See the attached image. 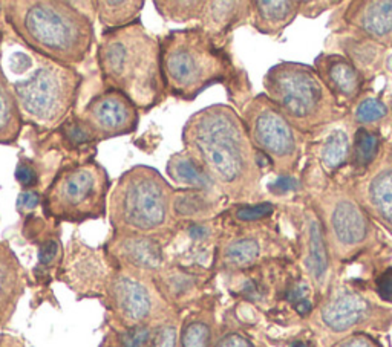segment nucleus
Masks as SVG:
<instances>
[{"label":"nucleus","instance_id":"26","mask_svg":"<svg viewBox=\"0 0 392 347\" xmlns=\"http://www.w3.org/2000/svg\"><path fill=\"white\" fill-rule=\"evenodd\" d=\"M247 3L244 2H205L203 11V29L209 34H218L239 20Z\"/></svg>","mask_w":392,"mask_h":347},{"label":"nucleus","instance_id":"35","mask_svg":"<svg viewBox=\"0 0 392 347\" xmlns=\"http://www.w3.org/2000/svg\"><path fill=\"white\" fill-rule=\"evenodd\" d=\"M388 114V109L385 104L375 98H368L358 104L356 110V119L362 124H371L375 121L382 119Z\"/></svg>","mask_w":392,"mask_h":347},{"label":"nucleus","instance_id":"12","mask_svg":"<svg viewBox=\"0 0 392 347\" xmlns=\"http://www.w3.org/2000/svg\"><path fill=\"white\" fill-rule=\"evenodd\" d=\"M97 141L129 135L138 127V108L122 92L106 89L86 104L82 114Z\"/></svg>","mask_w":392,"mask_h":347},{"label":"nucleus","instance_id":"21","mask_svg":"<svg viewBox=\"0 0 392 347\" xmlns=\"http://www.w3.org/2000/svg\"><path fill=\"white\" fill-rule=\"evenodd\" d=\"M23 117L11 83L0 69V144H14L22 132Z\"/></svg>","mask_w":392,"mask_h":347},{"label":"nucleus","instance_id":"22","mask_svg":"<svg viewBox=\"0 0 392 347\" xmlns=\"http://www.w3.org/2000/svg\"><path fill=\"white\" fill-rule=\"evenodd\" d=\"M167 175H169L173 182L184 185V187L210 190L218 193L212 181L203 172V168L184 150L172 155L169 163H167Z\"/></svg>","mask_w":392,"mask_h":347},{"label":"nucleus","instance_id":"3","mask_svg":"<svg viewBox=\"0 0 392 347\" xmlns=\"http://www.w3.org/2000/svg\"><path fill=\"white\" fill-rule=\"evenodd\" d=\"M97 61L105 86L124 94L138 110H149L163 101L161 46L140 20L103 32Z\"/></svg>","mask_w":392,"mask_h":347},{"label":"nucleus","instance_id":"39","mask_svg":"<svg viewBox=\"0 0 392 347\" xmlns=\"http://www.w3.org/2000/svg\"><path fill=\"white\" fill-rule=\"evenodd\" d=\"M215 347H254V344L239 332H224L216 337Z\"/></svg>","mask_w":392,"mask_h":347},{"label":"nucleus","instance_id":"4","mask_svg":"<svg viewBox=\"0 0 392 347\" xmlns=\"http://www.w3.org/2000/svg\"><path fill=\"white\" fill-rule=\"evenodd\" d=\"M173 193L172 185L155 168H129L119 176L110 193L109 219L114 232L166 236L175 225Z\"/></svg>","mask_w":392,"mask_h":347},{"label":"nucleus","instance_id":"33","mask_svg":"<svg viewBox=\"0 0 392 347\" xmlns=\"http://www.w3.org/2000/svg\"><path fill=\"white\" fill-rule=\"evenodd\" d=\"M379 152V138L377 135L366 131V128H358L354 136V161L358 165H368L372 163Z\"/></svg>","mask_w":392,"mask_h":347},{"label":"nucleus","instance_id":"25","mask_svg":"<svg viewBox=\"0 0 392 347\" xmlns=\"http://www.w3.org/2000/svg\"><path fill=\"white\" fill-rule=\"evenodd\" d=\"M254 25L263 34L279 31L293 19L298 3L294 2H254Z\"/></svg>","mask_w":392,"mask_h":347},{"label":"nucleus","instance_id":"49","mask_svg":"<svg viewBox=\"0 0 392 347\" xmlns=\"http://www.w3.org/2000/svg\"><path fill=\"white\" fill-rule=\"evenodd\" d=\"M291 347H310V346L305 344V343H300V341H299V343H294Z\"/></svg>","mask_w":392,"mask_h":347},{"label":"nucleus","instance_id":"38","mask_svg":"<svg viewBox=\"0 0 392 347\" xmlns=\"http://www.w3.org/2000/svg\"><path fill=\"white\" fill-rule=\"evenodd\" d=\"M15 179L22 185L23 189H33L38 182V175L36 168L31 165V161L22 158L17 164V170H15Z\"/></svg>","mask_w":392,"mask_h":347},{"label":"nucleus","instance_id":"29","mask_svg":"<svg viewBox=\"0 0 392 347\" xmlns=\"http://www.w3.org/2000/svg\"><path fill=\"white\" fill-rule=\"evenodd\" d=\"M261 253L258 240L252 237L235 239L222 248L221 260L224 265L233 266V268H242V266L252 265Z\"/></svg>","mask_w":392,"mask_h":347},{"label":"nucleus","instance_id":"31","mask_svg":"<svg viewBox=\"0 0 392 347\" xmlns=\"http://www.w3.org/2000/svg\"><path fill=\"white\" fill-rule=\"evenodd\" d=\"M157 11L170 22L201 20L205 2H154Z\"/></svg>","mask_w":392,"mask_h":347},{"label":"nucleus","instance_id":"42","mask_svg":"<svg viewBox=\"0 0 392 347\" xmlns=\"http://www.w3.org/2000/svg\"><path fill=\"white\" fill-rule=\"evenodd\" d=\"M8 68H10L14 74H25L29 68H33V60H31L27 54L15 52L11 55V59L8 60Z\"/></svg>","mask_w":392,"mask_h":347},{"label":"nucleus","instance_id":"9","mask_svg":"<svg viewBox=\"0 0 392 347\" xmlns=\"http://www.w3.org/2000/svg\"><path fill=\"white\" fill-rule=\"evenodd\" d=\"M103 300L114 330L155 326L180 313L164 300L154 277L117 266H112Z\"/></svg>","mask_w":392,"mask_h":347},{"label":"nucleus","instance_id":"27","mask_svg":"<svg viewBox=\"0 0 392 347\" xmlns=\"http://www.w3.org/2000/svg\"><path fill=\"white\" fill-rule=\"evenodd\" d=\"M368 198L375 214L392 231V168H385L374 176Z\"/></svg>","mask_w":392,"mask_h":347},{"label":"nucleus","instance_id":"46","mask_svg":"<svg viewBox=\"0 0 392 347\" xmlns=\"http://www.w3.org/2000/svg\"><path fill=\"white\" fill-rule=\"evenodd\" d=\"M340 347H374V346L365 337H354V338H351V340H348L347 343H343Z\"/></svg>","mask_w":392,"mask_h":347},{"label":"nucleus","instance_id":"28","mask_svg":"<svg viewBox=\"0 0 392 347\" xmlns=\"http://www.w3.org/2000/svg\"><path fill=\"white\" fill-rule=\"evenodd\" d=\"M308 251L307 268L316 283H322L328 271V253L322 227L316 219L308 225Z\"/></svg>","mask_w":392,"mask_h":347},{"label":"nucleus","instance_id":"6","mask_svg":"<svg viewBox=\"0 0 392 347\" xmlns=\"http://www.w3.org/2000/svg\"><path fill=\"white\" fill-rule=\"evenodd\" d=\"M82 75L74 68L40 57L38 66L27 80L11 83L23 119L51 131L65 123L75 106Z\"/></svg>","mask_w":392,"mask_h":347},{"label":"nucleus","instance_id":"48","mask_svg":"<svg viewBox=\"0 0 392 347\" xmlns=\"http://www.w3.org/2000/svg\"><path fill=\"white\" fill-rule=\"evenodd\" d=\"M294 309L298 311L300 316H305V313H308L311 311V302L308 300V298H305V300H300L294 304Z\"/></svg>","mask_w":392,"mask_h":347},{"label":"nucleus","instance_id":"1","mask_svg":"<svg viewBox=\"0 0 392 347\" xmlns=\"http://www.w3.org/2000/svg\"><path fill=\"white\" fill-rule=\"evenodd\" d=\"M184 152L203 168L218 193L252 199L259 190L258 152L236 112L213 104L191 115L182 128Z\"/></svg>","mask_w":392,"mask_h":347},{"label":"nucleus","instance_id":"23","mask_svg":"<svg viewBox=\"0 0 392 347\" xmlns=\"http://www.w3.org/2000/svg\"><path fill=\"white\" fill-rule=\"evenodd\" d=\"M356 15L357 25L366 34L385 38L392 32V2H366Z\"/></svg>","mask_w":392,"mask_h":347},{"label":"nucleus","instance_id":"41","mask_svg":"<svg viewBox=\"0 0 392 347\" xmlns=\"http://www.w3.org/2000/svg\"><path fill=\"white\" fill-rule=\"evenodd\" d=\"M375 288H377V294L382 300L392 303V268L382 274L375 281Z\"/></svg>","mask_w":392,"mask_h":347},{"label":"nucleus","instance_id":"19","mask_svg":"<svg viewBox=\"0 0 392 347\" xmlns=\"http://www.w3.org/2000/svg\"><path fill=\"white\" fill-rule=\"evenodd\" d=\"M321 72L325 82L330 86V91L340 94L348 100H353L358 95L362 87V77L358 71L340 55H330L321 61Z\"/></svg>","mask_w":392,"mask_h":347},{"label":"nucleus","instance_id":"2","mask_svg":"<svg viewBox=\"0 0 392 347\" xmlns=\"http://www.w3.org/2000/svg\"><path fill=\"white\" fill-rule=\"evenodd\" d=\"M3 6L8 25L40 57L75 68L89 55L95 42L94 23L75 3L13 0Z\"/></svg>","mask_w":392,"mask_h":347},{"label":"nucleus","instance_id":"36","mask_svg":"<svg viewBox=\"0 0 392 347\" xmlns=\"http://www.w3.org/2000/svg\"><path fill=\"white\" fill-rule=\"evenodd\" d=\"M273 209L275 208L270 202H262L258 205H245L236 209V217L239 221H244V222H254L270 216L273 213Z\"/></svg>","mask_w":392,"mask_h":347},{"label":"nucleus","instance_id":"37","mask_svg":"<svg viewBox=\"0 0 392 347\" xmlns=\"http://www.w3.org/2000/svg\"><path fill=\"white\" fill-rule=\"evenodd\" d=\"M60 242L55 239H48L45 240L42 246H40L38 253V265L45 266V268H51L55 263H57L60 257Z\"/></svg>","mask_w":392,"mask_h":347},{"label":"nucleus","instance_id":"15","mask_svg":"<svg viewBox=\"0 0 392 347\" xmlns=\"http://www.w3.org/2000/svg\"><path fill=\"white\" fill-rule=\"evenodd\" d=\"M152 277L164 300L178 312L194 300L199 286L196 271L184 265H166Z\"/></svg>","mask_w":392,"mask_h":347},{"label":"nucleus","instance_id":"30","mask_svg":"<svg viewBox=\"0 0 392 347\" xmlns=\"http://www.w3.org/2000/svg\"><path fill=\"white\" fill-rule=\"evenodd\" d=\"M349 156V140L345 131L335 128L326 136L321 149V159L326 170H335Z\"/></svg>","mask_w":392,"mask_h":347},{"label":"nucleus","instance_id":"20","mask_svg":"<svg viewBox=\"0 0 392 347\" xmlns=\"http://www.w3.org/2000/svg\"><path fill=\"white\" fill-rule=\"evenodd\" d=\"M215 313L210 308L190 311L181 320L178 347H215Z\"/></svg>","mask_w":392,"mask_h":347},{"label":"nucleus","instance_id":"11","mask_svg":"<svg viewBox=\"0 0 392 347\" xmlns=\"http://www.w3.org/2000/svg\"><path fill=\"white\" fill-rule=\"evenodd\" d=\"M110 272L112 265L106 253H100L75 239L71 242L61 280L80 298L105 297Z\"/></svg>","mask_w":392,"mask_h":347},{"label":"nucleus","instance_id":"47","mask_svg":"<svg viewBox=\"0 0 392 347\" xmlns=\"http://www.w3.org/2000/svg\"><path fill=\"white\" fill-rule=\"evenodd\" d=\"M0 347H25L19 338L2 334L0 335Z\"/></svg>","mask_w":392,"mask_h":347},{"label":"nucleus","instance_id":"14","mask_svg":"<svg viewBox=\"0 0 392 347\" xmlns=\"http://www.w3.org/2000/svg\"><path fill=\"white\" fill-rule=\"evenodd\" d=\"M25 288V270L13 249L0 242V327L11 321Z\"/></svg>","mask_w":392,"mask_h":347},{"label":"nucleus","instance_id":"44","mask_svg":"<svg viewBox=\"0 0 392 347\" xmlns=\"http://www.w3.org/2000/svg\"><path fill=\"white\" fill-rule=\"evenodd\" d=\"M307 294H308V288L305 283H296L291 289H288L286 298L296 304L300 300H305Z\"/></svg>","mask_w":392,"mask_h":347},{"label":"nucleus","instance_id":"10","mask_svg":"<svg viewBox=\"0 0 392 347\" xmlns=\"http://www.w3.org/2000/svg\"><path fill=\"white\" fill-rule=\"evenodd\" d=\"M244 124L250 141L281 168H290L298 155V142L290 121L267 96H258L245 109Z\"/></svg>","mask_w":392,"mask_h":347},{"label":"nucleus","instance_id":"5","mask_svg":"<svg viewBox=\"0 0 392 347\" xmlns=\"http://www.w3.org/2000/svg\"><path fill=\"white\" fill-rule=\"evenodd\" d=\"M159 46L166 94L175 98L194 101L207 87L226 78V55L203 28L170 31Z\"/></svg>","mask_w":392,"mask_h":347},{"label":"nucleus","instance_id":"18","mask_svg":"<svg viewBox=\"0 0 392 347\" xmlns=\"http://www.w3.org/2000/svg\"><path fill=\"white\" fill-rule=\"evenodd\" d=\"M370 304L353 293H342L328 302L322 309L325 325L335 332H343L362 323L368 316Z\"/></svg>","mask_w":392,"mask_h":347},{"label":"nucleus","instance_id":"17","mask_svg":"<svg viewBox=\"0 0 392 347\" xmlns=\"http://www.w3.org/2000/svg\"><path fill=\"white\" fill-rule=\"evenodd\" d=\"M218 193L201 189L175 190L172 214L175 221L205 222L218 212Z\"/></svg>","mask_w":392,"mask_h":347},{"label":"nucleus","instance_id":"43","mask_svg":"<svg viewBox=\"0 0 392 347\" xmlns=\"http://www.w3.org/2000/svg\"><path fill=\"white\" fill-rule=\"evenodd\" d=\"M40 202V196L38 193L36 191H22L19 198H17V209L20 213H27V212H33V209L38 205Z\"/></svg>","mask_w":392,"mask_h":347},{"label":"nucleus","instance_id":"13","mask_svg":"<svg viewBox=\"0 0 392 347\" xmlns=\"http://www.w3.org/2000/svg\"><path fill=\"white\" fill-rule=\"evenodd\" d=\"M105 253L112 266L154 276L166 266V249L155 236L114 232L108 240Z\"/></svg>","mask_w":392,"mask_h":347},{"label":"nucleus","instance_id":"40","mask_svg":"<svg viewBox=\"0 0 392 347\" xmlns=\"http://www.w3.org/2000/svg\"><path fill=\"white\" fill-rule=\"evenodd\" d=\"M299 189V181L293 176H281L275 182L268 185V190L275 195H285V193L296 191Z\"/></svg>","mask_w":392,"mask_h":347},{"label":"nucleus","instance_id":"16","mask_svg":"<svg viewBox=\"0 0 392 347\" xmlns=\"http://www.w3.org/2000/svg\"><path fill=\"white\" fill-rule=\"evenodd\" d=\"M331 230L340 245L354 246L366 239L368 221L353 200L340 199L331 209Z\"/></svg>","mask_w":392,"mask_h":347},{"label":"nucleus","instance_id":"8","mask_svg":"<svg viewBox=\"0 0 392 347\" xmlns=\"http://www.w3.org/2000/svg\"><path fill=\"white\" fill-rule=\"evenodd\" d=\"M263 84L270 100L298 126L313 127L333 119L331 91L313 69L294 63L277 64L268 71Z\"/></svg>","mask_w":392,"mask_h":347},{"label":"nucleus","instance_id":"7","mask_svg":"<svg viewBox=\"0 0 392 347\" xmlns=\"http://www.w3.org/2000/svg\"><path fill=\"white\" fill-rule=\"evenodd\" d=\"M109 176L95 161L66 167L43 196L45 213L55 221L82 223L106 214Z\"/></svg>","mask_w":392,"mask_h":347},{"label":"nucleus","instance_id":"24","mask_svg":"<svg viewBox=\"0 0 392 347\" xmlns=\"http://www.w3.org/2000/svg\"><path fill=\"white\" fill-rule=\"evenodd\" d=\"M97 6L99 19L103 25L112 28H122L126 25L138 20V15L143 11L144 2L141 0H117V2H110V0H100V2H94Z\"/></svg>","mask_w":392,"mask_h":347},{"label":"nucleus","instance_id":"32","mask_svg":"<svg viewBox=\"0 0 392 347\" xmlns=\"http://www.w3.org/2000/svg\"><path fill=\"white\" fill-rule=\"evenodd\" d=\"M180 313L167 318L154 327L149 347H178L180 346Z\"/></svg>","mask_w":392,"mask_h":347},{"label":"nucleus","instance_id":"45","mask_svg":"<svg viewBox=\"0 0 392 347\" xmlns=\"http://www.w3.org/2000/svg\"><path fill=\"white\" fill-rule=\"evenodd\" d=\"M99 347H123V346H122V343H119L118 337H117L114 330L109 329V332L105 337H103V340H101Z\"/></svg>","mask_w":392,"mask_h":347},{"label":"nucleus","instance_id":"34","mask_svg":"<svg viewBox=\"0 0 392 347\" xmlns=\"http://www.w3.org/2000/svg\"><path fill=\"white\" fill-rule=\"evenodd\" d=\"M155 326H135L129 329L112 330L117 334L123 347H149Z\"/></svg>","mask_w":392,"mask_h":347}]
</instances>
